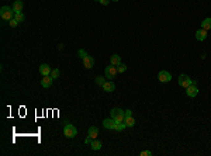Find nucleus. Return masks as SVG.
<instances>
[{
  "instance_id": "obj_3",
  "label": "nucleus",
  "mask_w": 211,
  "mask_h": 156,
  "mask_svg": "<svg viewBox=\"0 0 211 156\" xmlns=\"http://www.w3.org/2000/svg\"><path fill=\"white\" fill-rule=\"evenodd\" d=\"M177 83H179L180 87H184V89H187V87L192 86L194 82H193V80L190 79L189 76H187V75L183 73V75H180V76H179V79H177Z\"/></svg>"
},
{
  "instance_id": "obj_15",
  "label": "nucleus",
  "mask_w": 211,
  "mask_h": 156,
  "mask_svg": "<svg viewBox=\"0 0 211 156\" xmlns=\"http://www.w3.org/2000/svg\"><path fill=\"white\" fill-rule=\"evenodd\" d=\"M23 7H24V4H23L21 0H16V2L13 3V7H11V9L14 10V13H19V11L23 10Z\"/></svg>"
},
{
  "instance_id": "obj_5",
  "label": "nucleus",
  "mask_w": 211,
  "mask_h": 156,
  "mask_svg": "<svg viewBox=\"0 0 211 156\" xmlns=\"http://www.w3.org/2000/svg\"><path fill=\"white\" fill-rule=\"evenodd\" d=\"M117 73H118V70H117V66H113V65H109V66L104 69V75L109 80L114 79L115 76H117Z\"/></svg>"
},
{
  "instance_id": "obj_4",
  "label": "nucleus",
  "mask_w": 211,
  "mask_h": 156,
  "mask_svg": "<svg viewBox=\"0 0 211 156\" xmlns=\"http://www.w3.org/2000/svg\"><path fill=\"white\" fill-rule=\"evenodd\" d=\"M64 134L66 138H75L77 135V131H76V127L72 124H66L64 128Z\"/></svg>"
},
{
  "instance_id": "obj_21",
  "label": "nucleus",
  "mask_w": 211,
  "mask_h": 156,
  "mask_svg": "<svg viewBox=\"0 0 211 156\" xmlns=\"http://www.w3.org/2000/svg\"><path fill=\"white\" fill-rule=\"evenodd\" d=\"M107 77H103V76H96V79H94V82H96V84H99V86H103L106 82H107Z\"/></svg>"
},
{
  "instance_id": "obj_2",
  "label": "nucleus",
  "mask_w": 211,
  "mask_h": 156,
  "mask_svg": "<svg viewBox=\"0 0 211 156\" xmlns=\"http://www.w3.org/2000/svg\"><path fill=\"white\" fill-rule=\"evenodd\" d=\"M111 114V118H114L115 122H124L125 120V111H122L121 109H113L110 111Z\"/></svg>"
},
{
  "instance_id": "obj_13",
  "label": "nucleus",
  "mask_w": 211,
  "mask_h": 156,
  "mask_svg": "<svg viewBox=\"0 0 211 156\" xmlns=\"http://www.w3.org/2000/svg\"><path fill=\"white\" fill-rule=\"evenodd\" d=\"M51 72H52V69L49 68V65L42 64L41 66H39V73H41L42 76H48V75H51Z\"/></svg>"
},
{
  "instance_id": "obj_24",
  "label": "nucleus",
  "mask_w": 211,
  "mask_h": 156,
  "mask_svg": "<svg viewBox=\"0 0 211 156\" xmlns=\"http://www.w3.org/2000/svg\"><path fill=\"white\" fill-rule=\"evenodd\" d=\"M117 70H118V73H124L125 70H127V65H125V64H120L118 66H117Z\"/></svg>"
},
{
  "instance_id": "obj_26",
  "label": "nucleus",
  "mask_w": 211,
  "mask_h": 156,
  "mask_svg": "<svg viewBox=\"0 0 211 156\" xmlns=\"http://www.w3.org/2000/svg\"><path fill=\"white\" fill-rule=\"evenodd\" d=\"M92 142H93V138L87 135V137H86V139H85V143H86V145H92Z\"/></svg>"
},
{
  "instance_id": "obj_27",
  "label": "nucleus",
  "mask_w": 211,
  "mask_h": 156,
  "mask_svg": "<svg viewBox=\"0 0 211 156\" xmlns=\"http://www.w3.org/2000/svg\"><path fill=\"white\" fill-rule=\"evenodd\" d=\"M77 55H79V56H80V58H82V59H83V58H85V56H86V55H87V54H86V52H85V51H83V49H79V51H77Z\"/></svg>"
},
{
  "instance_id": "obj_11",
  "label": "nucleus",
  "mask_w": 211,
  "mask_h": 156,
  "mask_svg": "<svg viewBox=\"0 0 211 156\" xmlns=\"http://www.w3.org/2000/svg\"><path fill=\"white\" fill-rule=\"evenodd\" d=\"M196 38H197V41H204L205 38H207V30L204 28H200L196 31Z\"/></svg>"
},
{
  "instance_id": "obj_17",
  "label": "nucleus",
  "mask_w": 211,
  "mask_h": 156,
  "mask_svg": "<svg viewBox=\"0 0 211 156\" xmlns=\"http://www.w3.org/2000/svg\"><path fill=\"white\" fill-rule=\"evenodd\" d=\"M87 135H89V137H92L93 139H96L97 135H99V129H97L96 127H90L89 128V132H87Z\"/></svg>"
},
{
  "instance_id": "obj_29",
  "label": "nucleus",
  "mask_w": 211,
  "mask_h": 156,
  "mask_svg": "<svg viewBox=\"0 0 211 156\" xmlns=\"http://www.w3.org/2000/svg\"><path fill=\"white\" fill-rule=\"evenodd\" d=\"M100 4H103V6H107V4L110 3V0H97Z\"/></svg>"
},
{
  "instance_id": "obj_9",
  "label": "nucleus",
  "mask_w": 211,
  "mask_h": 156,
  "mask_svg": "<svg viewBox=\"0 0 211 156\" xmlns=\"http://www.w3.org/2000/svg\"><path fill=\"white\" fill-rule=\"evenodd\" d=\"M82 61H83L85 68H87V69H92V68L94 66V59H93L90 55H86V56H85Z\"/></svg>"
},
{
  "instance_id": "obj_12",
  "label": "nucleus",
  "mask_w": 211,
  "mask_h": 156,
  "mask_svg": "<svg viewBox=\"0 0 211 156\" xmlns=\"http://www.w3.org/2000/svg\"><path fill=\"white\" fill-rule=\"evenodd\" d=\"M52 77L49 76H42V79H41V86L42 87H45V89H48V87H51V84H52Z\"/></svg>"
},
{
  "instance_id": "obj_23",
  "label": "nucleus",
  "mask_w": 211,
  "mask_h": 156,
  "mask_svg": "<svg viewBox=\"0 0 211 156\" xmlns=\"http://www.w3.org/2000/svg\"><path fill=\"white\" fill-rule=\"evenodd\" d=\"M59 75H61V72H59L58 69H54V70L51 72V75H49V76H51L52 79L55 80V79H58V77H59Z\"/></svg>"
},
{
  "instance_id": "obj_1",
  "label": "nucleus",
  "mask_w": 211,
  "mask_h": 156,
  "mask_svg": "<svg viewBox=\"0 0 211 156\" xmlns=\"http://www.w3.org/2000/svg\"><path fill=\"white\" fill-rule=\"evenodd\" d=\"M0 17H2L4 21H10L11 18H14V10L7 6L2 7V9H0Z\"/></svg>"
},
{
  "instance_id": "obj_14",
  "label": "nucleus",
  "mask_w": 211,
  "mask_h": 156,
  "mask_svg": "<svg viewBox=\"0 0 211 156\" xmlns=\"http://www.w3.org/2000/svg\"><path fill=\"white\" fill-rule=\"evenodd\" d=\"M121 64V56L117 54H114L113 56H110V65H113V66H118V65Z\"/></svg>"
},
{
  "instance_id": "obj_10",
  "label": "nucleus",
  "mask_w": 211,
  "mask_h": 156,
  "mask_svg": "<svg viewBox=\"0 0 211 156\" xmlns=\"http://www.w3.org/2000/svg\"><path fill=\"white\" fill-rule=\"evenodd\" d=\"M101 87H103V90H104V92H107V93H111V92H114V90H115V84L111 82V80H107V82H106Z\"/></svg>"
},
{
  "instance_id": "obj_28",
  "label": "nucleus",
  "mask_w": 211,
  "mask_h": 156,
  "mask_svg": "<svg viewBox=\"0 0 211 156\" xmlns=\"http://www.w3.org/2000/svg\"><path fill=\"white\" fill-rule=\"evenodd\" d=\"M141 156H152V152H151V150H142Z\"/></svg>"
},
{
  "instance_id": "obj_7",
  "label": "nucleus",
  "mask_w": 211,
  "mask_h": 156,
  "mask_svg": "<svg viewBox=\"0 0 211 156\" xmlns=\"http://www.w3.org/2000/svg\"><path fill=\"white\" fill-rule=\"evenodd\" d=\"M186 94L189 96V97H196V96L198 94V89H197V86H196V83H193L192 86H189L186 89Z\"/></svg>"
},
{
  "instance_id": "obj_25",
  "label": "nucleus",
  "mask_w": 211,
  "mask_h": 156,
  "mask_svg": "<svg viewBox=\"0 0 211 156\" xmlns=\"http://www.w3.org/2000/svg\"><path fill=\"white\" fill-rule=\"evenodd\" d=\"M9 26L11 27V28H14V27H17V26H19V21H17L16 18H11V20H10V21H9Z\"/></svg>"
},
{
  "instance_id": "obj_6",
  "label": "nucleus",
  "mask_w": 211,
  "mask_h": 156,
  "mask_svg": "<svg viewBox=\"0 0 211 156\" xmlns=\"http://www.w3.org/2000/svg\"><path fill=\"white\" fill-rule=\"evenodd\" d=\"M158 79L162 83H169L170 80H172V75H170V72H168V70H160L159 73H158Z\"/></svg>"
},
{
  "instance_id": "obj_8",
  "label": "nucleus",
  "mask_w": 211,
  "mask_h": 156,
  "mask_svg": "<svg viewBox=\"0 0 211 156\" xmlns=\"http://www.w3.org/2000/svg\"><path fill=\"white\" fill-rule=\"evenodd\" d=\"M103 127H104L106 129H114L115 120H114V118H106L104 121H103Z\"/></svg>"
},
{
  "instance_id": "obj_18",
  "label": "nucleus",
  "mask_w": 211,
  "mask_h": 156,
  "mask_svg": "<svg viewBox=\"0 0 211 156\" xmlns=\"http://www.w3.org/2000/svg\"><path fill=\"white\" fill-rule=\"evenodd\" d=\"M201 28L207 30V31H210L211 30V18H204L201 23Z\"/></svg>"
},
{
  "instance_id": "obj_30",
  "label": "nucleus",
  "mask_w": 211,
  "mask_h": 156,
  "mask_svg": "<svg viewBox=\"0 0 211 156\" xmlns=\"http://www.w3.org/2000/svg\"><path fill=\"white\" fill-rule=\"evenodd\" d=\"M113 2H118V0H113Z\"/></svg>"
},
{
  "instance_id": "obj_19",
  "label": "nucleus",
  "mask_w": 211,
  "mask_h": 156,
  "mask_svg": "<svg viewBox=\"0 0 211 156\" xmlns=\"http://www.w3.org/2000/svg\"><path fill=\"white\" fill-rule=\"evenodd\" d=\"M92 149L93 150H100V149H101V142H100V141H97V139H93Z\"/></svg>"
},
{
  "instance_id": "obj_20",
  "label": "nucleus",
  "mask_w": 211,
  "mask_h": 156,
  "mask_svg": "<svg viewBox=\"0 0 211 156\" xmlns=\"http://www.w3.org/2000/svg\"><path fill=\"white\" fill-rule=\"evenodd\" d=\"M125 128H127V125H125V122H115V127H114V131H124Z\"/></svg>"
},
{
  "instance_id": "obj_16",
  "label": "nucleus",
  "mask_w": 211,
  "mask_h": 156,
  "mask_svg": "<svg viewBox=\"0 0 211 156\" xmlns=\"http://www.w3.org/2000/svg\"><path fill=\"white\" fill-rule=\"evenodd\" d=\"M124 122H125V125H127L128 128H131V127H134V125H135V120H134V117H132V115H127V117H125V120H124Z\"/></svg>"
},
{
  "instance_id": "obj_22",
  "label": "nucleus",
  "mask_w": 211,
  "mask_h": 156,
  "mask_svg": "<svg viewBox=\"0 0 211 156\" xmlns=\"http://www.w3.org/2000/svg\"><path fill=\"white\" fill-rule=\"evenodd\" d=\"M14 18H16L19 23H23L26 17H24V14H23L21 11H19V13H14Z\"/></svg>"
}]
</instances>
